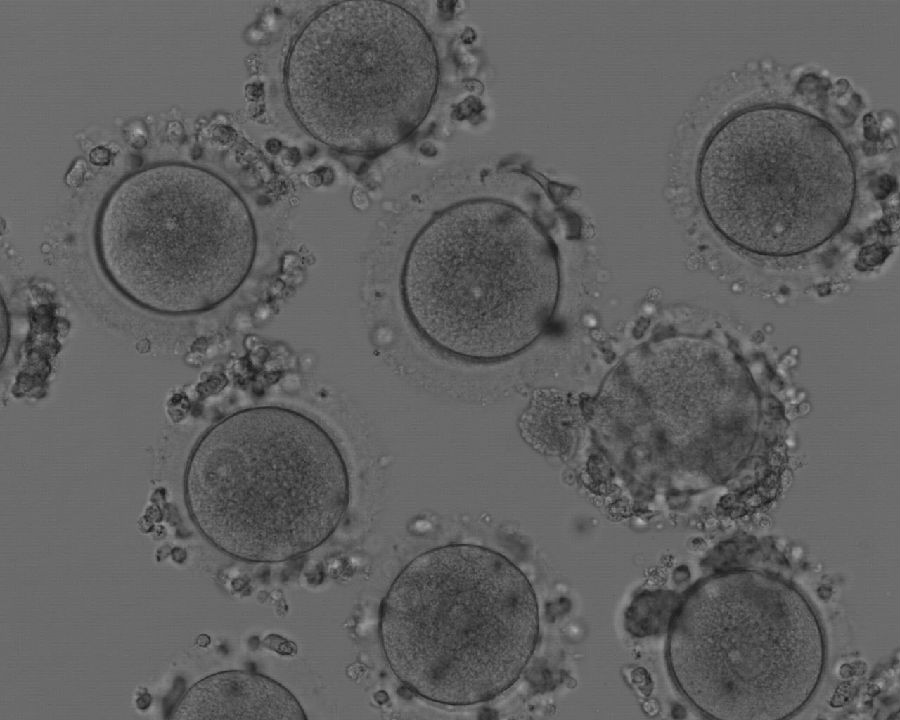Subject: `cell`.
Listing matches in <instances>:
<instances>
[{"mask_svg": "<svg viewBox=\"0 0 900 720\" xmlns=\"http://www.w3.org/2000/svg\"><path fill=\"white\" fill-rule=\"evenodd\" d=\"M407 318L431 346L492 363L547 330L561 295L558 249L521 208L492 198L455 203L425 223L402 264Z\"/></svg>", "mask_w": 900, "mask_h": 720, "instance_id": "6da1fadb", "label": "cell"}, {"mask_svg": "<svg viewBox=\"0 0 900 720\" xmlns=\"http://www.w3.org/2000/svg\"><path fill=\"white\" fill-rule=\"evenodd\" d=\"M199 533L234 559L278 563L326 542L350 500L345 458L330 433L283 406L241 409L209 427L184 472Z\"/></svg>", "mask_w": 900, "mask_h": 720, "instance_id": "7a4b0ae2", "label": "cell"}, {"mask_svg": "<svg viewBox=\"0 0 900 720\" xmlns=\"http://www.w3.org/2000/svg\"><path fill=\"white\" fill-rule=\"evenodd\" d=\"M539 609L526 575L487 547L427 550L396 576L379 610L385 660L431 702H488L520 677L538 641Z\"/></svg>", "mask_w": 900, "mask_h": 720, "instance_id": "3957f363", "label": "cell"}, {"mask_svg": "<svg viewBox=\"0 0 900 720\" xmlns=\"http://www.w3.org/2000/svg\"><path fill=\"white\" fill-rule=\"evenodd\" d=\"M255 221L241 195L216 173L160 163L131 173L97 215L94 249L110 285L133 305L163 316L212 310L251 272Z\"/></svg>", "mask_w": 900, "mask_h": 720, "instance_id": "277c9868", "label": "cell"}, {"mask_svg": "<svg viewBox=\"0 0 900 720\" xmlns=\"http://www.w3.org/2000/svg\"><path fill=\"white\" fill-rule=\"evenodd\" d=\"M853 159L838 135L803 111H740L710 136L697 165L706 217L733 246L785 258L811 252L847 224Z\"/></svg>", "mask_w": 900, "mask_h": 720, "instance_id": "5b68a950", "label": "cell"}, {"mask_svg": "<svg viewBox=\"0 0 900 720\" xmlns=\"http://www.w3.org/2000/svg\"><path fill=\"white\" fill-rule=\"evenodd\" d=\"M287 104L314 139L375 155L408 138L439 83L435 45L420 20L385 1L336 2L293 40L283 68Z\"/></svg>", "mask_w": 900, "mask_h": 720, "instance_id": "8992f818", "label": "cell"}, {"mask_svg": "<svg viewBox=\"0 0 900 720\" xmlns=\"http://www.w3.org/2000/svg\"><path fill=\"white\" fill-rule=\"evenodd\" d=\"M171 719H301L307 718L296 697L263 674L228 670L193 684L174 707Z\"/></svg>", "mask_w": 900, "mask_h": 720, "instance_id": "52a82bcc", "label": "cell"}, {"mask_svg": "<svg viewBox=\"0 0 900 720\" xmlns=\"http://www.w3.org/2000/svg\"><path fill=\"white\" fill-rule=\"evenodd\" d=\"M673 595L665 591H646L629 606L625 614L626 628L636 636L659 633L672 619Z\"/></svg>", "mask_w": 900, "mask_h": 720, "instance_id": "ba28073f", "label": "cell"}, {"mask_svg": "<svg viewBox=\"0 0 900 720\" xmlns=\"http://www.w3.org/2000/svg\"><path fill=\"white\" fill-rule=\"evenodd\" d=\"M85 172H86L85 161L83 159H78L73 164V166L71 167L69 172L67 173L66 181H67L68 185L71 187L79 186L83 181Z\"/></svg>", "mask_w": 900, "mask_h": 720, "instance_id": "9c48e42d", "label": "cell"}, {"mask_svg": "<svg viewBox=\"0 0 900 720\" xmlns=\"http://www.w3.org/2000/svg\"><path fill=\"white\" fill-rule=\"evenodd\" d=\"M9 317L6 306L1 299V357L6 353L9 340Z\"/></svg>", "mask_w": 900, "mask_h": 720, "instance_id": "30bf717a", "label": "cell"}, {"mask_svg": "<svg viewBox=\"0 0 900 720\" xmlns=\"http://www.w3.org/2000/svg\"><path fill=\"white\" fill-rule=\"evenodd\" d=\"M111 151L104 146L93 148L89 154V159L95 165H107L111 160Z\"/></svg>", "mask_w": 900, "mask_h": 720, "instance_id": "8fae6325", "label": "cell"}]
</instances>
